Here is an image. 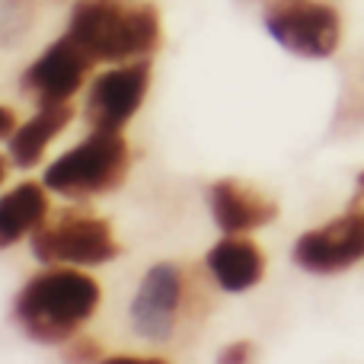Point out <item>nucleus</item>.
Here are the masks:
<instances>
[{
	"label": "nucleus",
	"instance_id": "3",
	"mask_svg": "<svg viewBox=\"0 0 364 364\" xmlns=\"http://www.w3.org/2000/svg\"><path fill=\"white\" fill-rule=\"evenodd\" d=\"M128 144L122 132H100L93 128L87 141L74 151L61 154L45 170V188L68 198H93V195L112 192L128 176Z\"/></svg>",
	"mask_w": 364,
	"mask_h": 364
},
{
	"label": "nucleus",
	"instance_id": "7",
	"mask_svg": "<svg viewBox=\"0 0 364 364\" xmlns=\"http://www.w3.org/2000/svg\"><path fill=\"white\" fill-rule=\"evenodd\" d=\"M364 259V211L348 208L294 243V262L314 275H336Z\"/></svg>",
	"mask_w": 364,
	"mask_h": 364
},
{
	"label": "nucleus",
	"instance_id": "9",
	"mask_svg": "<svg viewBox=\"0 0 364 364\" xmlns=\"http://www.w3.org/2000/svg\"><path fill=\"white\" fill-rule=\"evenodd\" d=\"M90 64L93 58L70 36H64L26 70L23 87L38 106H58V102H68L83 87Z\"/></svg>",
	"mask_w": 364,
	"mask_h": 364
},
{
	"label": "nucleus",
	"instance_id": "15",
	"mask_svg": "<svg viewBox=\"0 0 364 364\" xmlns=\"http://www.w3.org/2000/svg\"><path fill=\"white\" fill-rule=\"evenodd\" d=\"M109 364H166V358H157V355H141V358H134V355H115V358H106Z\"/></svg>",
	"mask_w": 364,
	"mask_h": 364
},
{
	"label": "nucleus",
	"instance_id": "4",
	"mask_svg": "<svg viewBox=\"0 0 364 364\" xmlns=\"http://www.w3.org/2000/svg\"><path fill=\"white\" fill-rule=\"evenodd\" d=\"M119 252L109 220L80 208H64L32 230V256L48 265H102Z\"/></svg>",
	"mask_w": 364,
	"mask_h": 364
},
{
	"label": "nucleus",
	"instance_id": "2",
	"mask_svg": "<svg viewBox=\"0 0 364 364\" xmlns=\"http://www.w3.org/2000/svg\"><path fill=\"white\" fill-rule=\"evenodd\" d=\"M93 61L122 64L160 45V13L147 0H77L68 32Z\"/></svg>",
	"mask_w": 364,
	"mask_h": 364
},
{
	"label": "nucleus",
	"instance_id": "14",
	"mask_svg": "<svg viewBox=\"0 0 364 364\" xmlns=\"http://www.w3.org/2000/svg\"><path fill=\"white\" fill-rule=\"evenodd\" d=\"M252 358V346L250 342H233V346H227L224 352L218 355V361H227V364H233V361H250Z\"/></svg>",
	"mask_w": 364,
	"mask_h": 364
},
{
	"label": "nucleus",
	"instance_id": "6",
	"mask_svg": "<svg viewBox=\"0 0 364 364\" xmlns=\"http://www.w3.org/2000/svg\"><path fill=\"white\" fill-rule=\"evenodd\" d=\"M188 310V278L176 262H160L141 278L132 304L134 333L147 342H170Z\"/></svg>",
	"mask_w": 364,
	"mask_h": 364
},
{
	"label": "nucleus",
	"instance_id": "11",
	"mask_svg": "<svg viewBox=\"0 0 364 364\" xmlns=\"http://www.w3.org/2000/svg\"><path fill=\"white\" fill-rule=\"evenodd\" d=\"M205 262L218 288H224L227 294H243L256 288L265 275V256L252 240H243L240 233H227L205 256Z\"/></svg>",
	"mask_w": 364,
	"mask_h": 364
},
{
	"label": "nucleus",
	"instance_id": "5",
	"mask_svg": "<svg viewBox=\"0 0 364 364\" xmlns=\"http://www.w3.org/2000/svg\"><path fill=\"white\" fill-rule=\"evenodd\" d=\"M265 29L284 51L323 61L339 51L342 19L326 0H272L265 6Z\"/></svg>",
	"mask_w": 364,
	"mask_h": 364
},
{
	"label": "nucleus",
	"instance_id": "12",
	"mask_svg": "<svg viewBox=\"0 0 364 364\" xmlns=\"http://www.w3.org/2000/svg\"><path fill=\"white\" fill-rule=\"evenodd\" d=\"M74 119L68 102H58V106H42L32 115L26 125H19L10 134V157L19 170H32V166L42 160L45 147L64 132V125Z\"/></svg>",
	"mask_w": 364,
	"mask_h": 364
},
{
	"label": "nucleus",
	"instance_id": "10",
	"mask_svg": "<svg viewBox=\"0 0 364 364\" xmlns=\"http://www.w3.org/2000/svg\"><path fill=\"white\" fill-rule=\"evenodd\" d=\"M214 224L224 233H250L278 218V205L265 192L243 186L240 179H218L208 188Z\"/></svg>",
	"mask_w": 364,
	"mask_h": 364
},
{
	"label": "nucleus",
	"instance_id": "19",
	"mask_svg": "<svg viewBox=\"0 0 364 364\" xmlns=\"http://www.w3.org/2000/svg\"><path fill=\"white\" fill-rule=\"evenodd\" d=\"M4 179H6V160L0 157V182H4Z\"/></svg>",
	"mask_w": 364,
	"mask_h": 364
},
{
	"label": "nucleus",
	"instance_id": "8",
	"mask_svg": "<svg viewBox=\"0 0 364 364\" xmlns=\"http://www.w3.org/2000/svg\"><path fill=\"white\" fill-rule=\"evenodd\" d=\"M151 87V64L134 61L100 74L87 96V119L100 132H122L141 109Z\"/></svg>",
	"mask_w": 364,
	"mask_h": 364
},
{
	"label": "nucleus",
	"instance_id": "1",
	"mask_svg": "<svg viewBox=\"0 0 364 364\" xmlns=\"http://www.w3.org/2000/svg\"><path fill=\"white\" fill-rule=\"evenodd\" d=\"M102 288L87 272L64 269L38 272L16 294V323L42 346H61L100 310Z\"/></svg>",
	"mask_w": 364,
	"mask_h": 364
},
{
	"label": "nucleus",
	"instance_id": "13",
	"mask_svg": "<svg viewBox=\"0 0 364 364\" xmlns=\"http://www.w3.org/2000/svg\"><path fill=\"white\" fill-rule=\"evenodd\" d=\"M48 218V198L38 182H23L0 198V250L32 233Z\"/></svg>",
	"mask_w": 364,
	"mask_h": 364
},
{
	"label": "nucleus",
	"instance_id": "18",
	"mask_svg": "<svg viewBox=\"0 0 364 364\" xmlns=\"http://www.w3.org/2000/svg\"><path fill=\"white\" fill-rule=\"evenodd\" d=\"M348 208H358V211H364V173L358 176V182H355V195H352V201H348Z\"/></svg>",
	"mask_w": 364,
	"mask_h": 364
},
{
	"label": "nucleus",
	"instance_id": "16",
	"mask_svg": "<svg viewBox=\"0 0 364 364\" xmlns=\"http://www.w3.org/2000/svg\"><path fill=\"white\" fill-rule=\"evenodd\" d=\"M13 132H16V115H13V109L0 106V138H10Z\"/></svg>",
	"mask_w": 364,
	"mask_h": 364
},
{
	"label": "nucleus",
	"instance_id": "17",
	"mask_svg": "<svg viewBox=\"0 0 364 364\" xmlns=\"http://www.w3.org/2000/svg\"><path fill=\"white\" fill-rule=\"evenodd\" d=\"M70 361H96L100 358V346H90V342H83V352H68Z\"/></svg>",
	"mask_w": 364,
	"mask_h": 364
}]
</instances>
